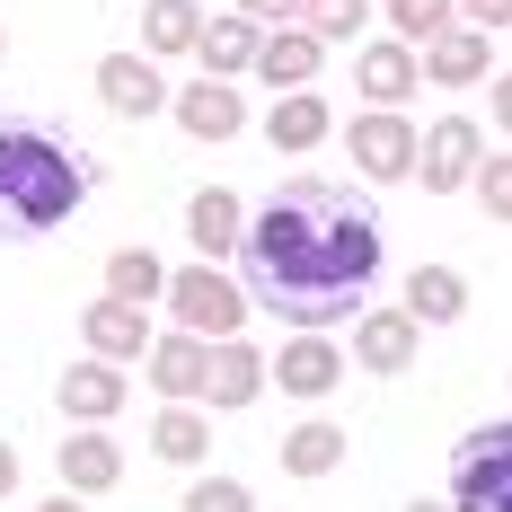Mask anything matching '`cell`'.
<instances>
[{
    "label": "cell",
    "instance_id": "obj_5",
    "mask_svg": "<svg viewBox=\"0 0 512 512\" xmlns=\"http://www.w3.org/2000/svg\"><path fill=\"white\" fill-rule=\"evenodd\" d=\"M345 159H354L371 186H407L415 159H424V133H415V115H380V106H362L354 124H345Z\"/></svg>",
    "mask_w": 512,
    "mask_h": 512
},
{
    "label": "cell",
    "instance_id": "obj_35",
    "mask_svg": "<svg viewBox=\"0 0 512 512\" xmlns=\"http://www.w3.org/2000/svg\"><path fill=\"white\" fill-rule=\"evenodd\" d=\"M36 512H89V504H80V495H45Z\"/></svg>",
    "mask_w": 512,
    "mask_h": 512
},
{
    "label": "cell",
    "instance_id": "obj_26",
    "mask_svg": "<svg viewBox=\"0 0 512 512\" xmlns=\"http://www.w3.org/2000/svg\"><path fill=\"white\" fill-rule=\"evenodd\" d=\"M106 292L133 301V309H151V301H168V265H159L151 248H115L106 256Z\"/></svg>",
    "mask_w": 512,
    "mask_h": 512
},
{
    "label": "cell",
    "instance_id": "obj_8",
    "mask_svg": "<svg viewBox=\"0 0 512 512\" xmlns=\"http://www.w3.org/2000/svg\"><path fill=\"white\" fill-rule=\"evenodd\" d=\"M80 345H89L98 362H115V371H124V362H151V345H159V336H151V309L98 292V301L80 309Z\"/></svg>",
    "mask_w": 512,
    "mask_h": 512
},
{
    "label": "cell",
    "instance_id": "obj_13",
    "mask_svg": "<svg viewBox=\"0 0 512 512\" xmlns=\"http://www.w3.org/2000/svg\"><path fill=\"white\" fill-rule=\"evenodd\" d=\"M345 354H354L371 380H398V371L424 354V327H415L407 309H362V318H354V345H345Z\"/></svg>",
    "mask_w": 512,
    "mask_h": 512
},
{
    "label": "cell",
    "instance_id": "obj_16",
    "mask_svg": "<svg viewBox=\"0 0 512 512\" xmlns=\"http://www.w3.org/2000/svg\"><path fill=\"white\" fill-rule=\"evenodd\" d=\"M186 239H195V265L239 256V239H248V204H239L230 186H204V195L186 204Z\"/></svg>",
    "mask_w": 512,
    "mask_h": 512
},
{
    "label": "cell",
    "instance_id": "obj_21",
    "mask_svg": "<svg viewBox=\"0 0 512 512\" xmlns=\"http://www.w3.org/2000/svg\"><path fill=\"white\" fill-rule=\"evenodd\" d=\"M256 53H265V27L230 9V18H212V27H204L195 62H204V80H239V71H256Z\"/></svg>",
    "mask_w": 512,
    "mask_h": 512
},
{
    "label": "cell",
    "instance_id": "obj_7",
    "mask_svg": "<svg viewBox=\"0 0 512 512\" xmlns=\"http://www.w3.org/2000/svg\"><path fill=\"white\" fill-rule=\"evenodd\" d=\"M168 115H177L186 142H239V133H248V98H239V80H204V71L168 98Z\"/></svg>",
    "mask_w": 512,
    "mask_h": 512
},
{
    "label": "cell",
    "instance_id": "obj_28",
    "mask_svg": "<svg viewBox=\"0 0 512 512\" xmlns=\"http://www.w3.org/2000/svg\"><path fill=\"white\" fill-rule=\"evenodd\" d=\"M301 27L318 45H354L362 27H371V0H301Z\"/></svg>",
    "mask_w": 512,
    "mask_h": 512
},
{
    "label": "cell",
    "instance_id": "obj_18",
    "mask_svg": "<svg viewBox=\"0 0 512 512\" xmlns=\"http://www.w3.org/2000/svg\"><path fill=\"white\" fill-rule=\"evenodd\" d=\"M486 71H504V62H495V36H477V27H451L442 45H424V80L433 89H477Z\"/></svg>",
    "mask_w": 512,
    "mask_h": 512
},
{
    "label": "cell",
    "instance_id": "obj_6",
    "mask_svg": "<svg viewBox=\"0 0 512 512\" xmlns=\"http://www.w3.org/2000/svg\"><path fill=\"white\" fill-rule=\"evenodd\" d=\"M477 159H486V133L468 115H433L424 124V159H415V186L424 195H468L477 186Z\"/></svg>",
    "mask_w": 512,
    "mask_h": 512
},
{
    "label": "cell",
    "instance_id": "obj_9",
    "mask_svg": "<svg viewBox=\"0 0 512 512\" xmlns=\"http://www.w3.org/2000/svg\"><path fill=\"white\" fill-rule=\"evenodd\" d=\"M415 80H424V53L398 45V36H371V45L354 53V89H362V106H380V115H407Z\"/></svg>",
    "mask_w": 512,
    "mask_h": 512
},
{
    "label": "cell",
    "instance_id": "obj_2",
    "mask_svg": "<svg viewBox=\"0 0 512 512\" xmlns=\"http://www.w3.org/2000/svg\"><path fill=\"white\" fill-rule=\"evenodd\" d=\"M98 168L71 151V133H53L36 115H0V239H53L71 212L89 204Z\"/></svg>",
    "mask_w": 512,
    "mask_h": 512
},
{
    "label": "cell",
    "instance_id": "obj_36",
    "mask_svg": "<svg viewBox=\"0 0 512 512\" xmlns=\"http://www.w3.org/2000/svg\"><path fill=\"white\" fill-rule=\"evenodd\" d=\"M398 512H451V495H442V504H433V495H415V504H398Z\"/></svg>",
    "mask_w": 512,
    "mask_h": 512
},
{
    "label": "cell",
    "instance_id": "obj_10",
    "mask_svg": "<svg viewBox=\"0 0 512 512\" xmlns=\"http://www.w3.org/2000/svg\"><path fill=\"white\" fill-rule=\"evenodd\" d=\"M53 468H62V495H115L124 486V451H115V433L106 424H71L62 433V451H53Z\"/></svg>",
    "mask_w": 512,
    "mask_h": 512
},
{
    "label": "cell",
    "instance_id": "obj_24",
    "mask_svg": "<svg viewBox=\"0 0 512 512\" xmlns=\"http://www.w3.org/2000/svg\"><path fill=\"white\" fill-rule=\"evenodd\" d=\"M204 27H212L204 0H142V53H151V62L159 53H195Z\"/></svg>",
    "mask_w": 512,
    "mask_h": 512
},
{
    "label": "cell",
    "instance_id": "obj_17",
    "mask_svg": "<svg viewBox=\"0 0 512 512\" xmlns=\"http://www.w3.org/2000/svg\"><path fill=\"white\" fill-rule=\"evenodd\" d=\"M318 62H327V45H318L309 27H274L265 53H256V80H265L274 98H301L309 80H318Z\"/></svg>",
    "mask_w": 512,
    "mask_h": 512
},
{
    "label": "cell",
    "instance_id": "obj_34",
    "mask_svg": "<svg viewBox=\"0 0 512 512\" xmlns=\"http://www.w3.org/2000/svg\"><path fill=\"white\" fill-rule=\"evenodd\" d=\"M18 495V442H0V504Z\"/></svg>",
    "mask_w": 512,
    "mask_h": 512
},
{
    "label": "cell",
    "instance_id": "obj_15",
    "mask_svg": "<svg viewBox=\"0 0 512 512\" xmlns=\"http://www.w3.org/2000/svg\"><path fill=\"white\" fill-rule=\"evenodd\" d=\"M345 362H354V354H345V345H327V336H292V345L265 362V371H274V389H283V398L318 407V398H327V389L345 380Z\"/></svg>",
    "mask_w": 512,
    "mask_h": 512
},
{
    "label": "cell",
    "instance_id": "obj_4",
    "mask_svg": "<svg viewBox=\"0 0 512 512\" xmlns=\"http://www.w3.org/2000/svg\"><path fill=\"white\" fill-rule=\"evenodd\" d=\"M248 292L221 274V265H186V274H168V318L186 327V336H204V345H230L239 327H248Z\"/></svg>",
    "mask_w": 512,
    "mask_h": 512
},
{
    "label": "cell",
    "instance_id": "obj_33",
    "mask_svg": "<svg viewBox=\"0 0 512 512\" xmlns=\"http://www.w3.org/2000/svg\"><path fill=\"white\" fill-rule=\"evenodd\" d=\"M486 106H495V133L512 142V71H495V80H486Z\"/></svg>",
    "mask_w": 512,
    "mask_h": 512
},
{
    "label": "cell",
    "instance_id": "obj_3",
    "mask_svg": "<svg viewBox=\"0 0 512 512\" xmlns=\"http://www.w3.org/2000/svg\"><path fill=\"white\" fill-rule=\"evenodd\" d=\"M451 512H512V415L451 442Z\"/></svg>",
    "mask_w": 512,
    "mask_h": 512
},
{
    "label": "cell",
    "instance_id": "obj_12",
    "mask_svg": "<svg viewBox=\"0 0 512 512\" xmlns=\"http://www.w3.org/2000/svg\"><path fill=\"white\" fill-rule=\"evenodd\" d=\"M124 398H133V380L115 371V362H62V380H53V407L71 415V424H115L124 415Z\"/></svg>",
    "mask_w": 512,
    "mask_h": 512
},
{
    "label": "cell",
    "instance_id": "obj_19",
    "mask_svg": "<svg viewBox=\"0 0 512 512\" xmlns=\"http://www.w3.org/2000/svg\"><path fill=\"white\" fill-rule=\"evenodd\" d=\"M398 309H407L415 327H460V318H468V274H460V265H415Z\"/></svg>",
    "mask_w": 512,
    "mask_h": 512
},
{
    "label": "cell",
    "instance_id": "obj_31",
    "mask_svg": "<svg viewBox=\"0 0 512 512\" xmlns=\"http://www.w3.org/2000/svg\"><path fill=\"white\" fill-rule=\"evenodd\" d=\"M239 18H256V27H301V0H230Z\"/></svg>",
    "mask_w": 512,
    "mask_h": 512
},
{
    "label": "cell",
    "instance_id": "obj_30",
    "mask_svg": "<svg viewBox=\"0 0 512 512\" xmlns=\"http://www.w3.org/2000/svg\"><path fill=\"white\" fill-rule=\"evenodd\" d=\"M477 204H486V221H512V151H486L477 159V186H468Z\"/></svg>",
    "mask_w": 512,
    "mask_h": 512
},
{
    "label": "cell",
    "instance_id": "obj_11",
    "mask_svg": "<svg viewBox=\"0 0 512 512\" xmlns=\"http://www.w3.org/2000/svg\"><path fill=\"white\" fill-rule=\"evenodd\" d=\"M142 371H151L159 407H204V389H212V345H204V336H186V327H168Z\"/></svg>",
    "mask_w": 512,
    "mask_h": 512
},
{
    "label": "cell",
    "instance_id": "obj_23",
    "mask_svg": "<svg viewBox=\"0 0 512 512\" xmlns=\"http://www.w3.org/2000/svg\"><path fill=\"white\" fill-rule=\"evenodd\" d=\"M327 133H336V115H327V98H318V89L265 106V142H274V151H318Z\"/></svg>",
    "mask_w": 512,
    "mask_h": 512
},
{
    "label": "cell",
    "instance_id": "obj_1",
    "mask_svg": "<svg viewBox=\"0 0 512 512\" xmlns=\"http://www.w3.org/2000/svg\"><path fill=\"white\" fill-rule=\"evenodd\" d=\"M380 283V212L327 186V177H292L248 212L239 239V292L274 318H292L301 336H327L371 309Z\"/></svg>",
    "mask_w": 512,
    "mask_h": 512
},
{
    "label": "cell",
    "instance_id": "obj_25",
    "mask_svg": "<svg viewBox=\"0 0 512 512\" xmlns=\"http://www.w3.org/2000/svg\"><path fill=\"white\" fill-rule=\"evenodd\" d=\"M151 451H159L168 468H204V460H212L204 407H159V415H151Z\"/></svg>",
    "mask_w": 512,
    "mask_h": 512
},
{
    "label": "cell",
    "instance_id": "obj_37",
    "mask_svg": "<svg viewBox=\"0 0 512 512\" xmlns=\"http://www.w3.org/2000/svg\"><path fill=\"white\" fill-rule=\"evenodd\" d=\"M0 62H9V27H0Z\"/></svg>",
    "mask_w": 512,
    "mask_h": 512
},
{
    "label": "cell",
    "instance_id": "obj_29",
    "mask_svg": "<svg viewBox=\"0 0 512 512\" xmlns=\"http://www.w3.org/2000/svg\"><path fill=\"white\" fill-rule=\"evenodd\" d=\"M177 512H256V495L239 486V477H212V468H195V486L177 495Z\"/></svg>",
    "mask_w": 512,
    "mask_h": 512
},
{
    "label": "cell",
    "instance_id": "obj_20",
    "mask_svg": "<svg viewBox=\"0 0 512 512\" xmlns=\"http://www.w3.org/2000/svg\"><path fill=\"white\" fill-rule=\"evenodd\" d=\"M274 460H283V477H336V468H345V424H336V415H301Z\"/></svg>",
    "mask_w": 512,
    "mask_h": 512
},
{
    "label": "cell",
    "instance_id": "obj_32",
    "mask_svg": "<svg viewBox=\"0 0 512 512\" xmlns=\"http://www.w3.org/2000/svg\"><path fill=\"white\" fill-rule=\"evenodd\" d=\"M460 27L495 36V27H512V0H460Z\"/></svg>",
    "mask_w": 512,
    "mask_h": 512
},
{
    "label": "cell",
    "instance_id": "obj_22",
    "mask_svg": "<svg viewBox=\"0 0 512 512\" xmlns=\"http://www.w3.org/2000/svg\"><path fill=\"white\" fill-rule=\"evenodd\" d=\"M256 389H265V354L256 345H212V389H204V407H221V415H239V407H256Z\"/></svg>",
    "mask_w": 512,
    "mask_h": 512
},
{
    "label": "cell",
    "instance_id": "obj_27",
    "mask_svg": "<svg viewBox=\"0 0 512 512\" xmlns=\"http://www.w3.org/2000/svg\"><path fill=\"white\" fill-rule=\"evenodd\" d=\"M380 9H389V36H398V45H442V36H451V27H460V0H380Z\"/></svg>",
    "mask_w": 512,
    "mask_h": 512
},
{
    "label": "cell",
    "instance_id": "obj_14",
    "mask_svg": "<svg viewBox=\"0 0 512 512\" xmlns=\"http://www.w3.org/2000/svg\"><path fill=\"white\" fill-rule=\"evenodd\" d=\"M98 98H106V115H124V124H142V115H168V80H159V62L151 53H106L98 62Z\"/></svg>",
    "mask_w": 512,
    "mask_h": 512
}]
</instances>
